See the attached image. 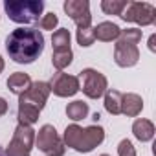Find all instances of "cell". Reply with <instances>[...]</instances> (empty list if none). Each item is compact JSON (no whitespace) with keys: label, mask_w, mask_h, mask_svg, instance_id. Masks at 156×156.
<instances>
[{"label":"cell","mask_w":156,"mask_h":156,"mask_svg":"<svg viewBox=\"0 0 156 156\" xmlns=\"http://www.w3.org/2000/svg\"><path fill=\"white\" fill-rule=\"evenodd\" d=\"M125 22H134L141 28L152 26L156 22V8L149 2H129L121 13Z\"/></svg>","instance_id":"obj_6"},{"label":"cell","mask_w":156,"mask_h":156,"mask_svg":"<svg viewBox=\"0 0 156 156\" xmlns=\"http://www.w3.org/2000/svg\"><path fill=\"white\" fill-rule=\"evenodd\" d=\"M39 110L37 108H33V107H30V105H20L19 103V112H17V118H19V123H22V125H33V123H37L39 121Z\"/></svg>","instance_id":"obj_20"},{"label":"cell","mask_w":156,"mask_h":156,"mask_svg":"<svg viewBox=\"0 0 156 156\" xmlns=\"http://www.w3.org/2000/svg\"><path fill=\"white\" fill-rule=\"evenodd\" d=\"M154 132H156V129H154V123H152L151 119L138 118V119L132 123V134H134V138H136L138 141H141V143L151 141V140L154 138Z\"/></svg>","instance_id":"obj_14"},{"label":"cell","mask_w":156,"mask_h":156,"mask_svg":"<svg viewBox=\"0 0 156 156\" xmlns=\"http://www.w3.org/2000/svg\"><path fill=\"white\" fill-rule=\"evenodd\" d=\"M51 90H50V83L46 81H35L31 83L30 90L24 92L22 96H19V103L20 105H30L33 108H37L39 112L46 107V101L50 98Z\"/></svg>","instance_id":"obj_7"},{"label":"cell","mask_w":156,"mask_h":156,"mask_svg":"<svg viewBox=\"0 0 156 156\" xmlns=\"http://www.w3.org/2000/svg\"><path fill=\"white\" fill-rule=\"evenodd\" d=\"M103 96H105V99H103L105 110H107L110 116H119V114H121V98H123V94H121L119 90L108 88Z\"/></svg>","instance_id":"obj_16"},{"label":"cell","mask_w":156,"mask_h":156,"mask_svg":"<svg viewBox=\"0 0 156 156\" xmlns=\"http://www.w3.org/2000/svg\"><path fill=\"white\" fill-rule=\"evenodd\" d=\"M70 42H72L70 30H66V28H59V30L53 31V35H51V46H53V51H55V50H70Z\"/></svg>","instance_id":"obj_19"},{"label":"cell","mask_w":156,"mask_h":156,"mask_svg":"<svg viewBox=\"0 0 156 156\" xmlns=\"http://www.w3.org/2000/svg\"><path fill=\"white\" fill-rule=\"evenodd\" d=\"M73 61V51L70 50H55L51 55V64L57 72H62L64 68H68Z\"/></svg>","instance_id":"obj_18"},{"label":"cell","mask_w":156,"mask_h":156,"mask_svg":"<svg viewBox=\"0 0 156 156\" xmlns=\"http://www.w3.org/2000/svg\"><path fill=\"white\" fill-rule=\"evenodd\" d=\"M6 50L17 64H31L44 51V35L35 28H17L8 35Z\"/></svg>","instance_id":"obj_1"},{"label":"cell","mask_w":156,"mask_h":156,"mask_svg":"<svg viewBox=\"0 0 156 156\" xmlns=\"http://www.w3.org/2000/svg\"><path fill=\"white\" fill-rule=\"evenodd\" d=\"M103 140H105V129L99 127V125H90V127L81 130V136H79V140H77L73 151L85 152V154L92 152L96 147H99L103 143Z\"/></svg>","instance_id":"obj_10"},{"label":"cell","mask_w":156,"mask_h":156,"mask_svg":"<svg viewBox=\"0 0 156 156\" xmlns=\"http://www.w3.org/2000/svg\"><path fill=\"white\" fill-rule=\"evenodd\" d=\"M81 130H83V127H79L77 123L68 125V127L64 129V134H62V143H64V147L73 149L75 143H77V140H79V136H81Z\"/></svg>","instance_id":"obj_23"},{"label":"cell","mask_w":156,"mask_h":156,"mask_svg":"<svg viewBox=\"0 0 156 156\" xmlns=\"http://www.w3.org/2000/svg\"><path fill=\"white\" fill-rule=\"evenodd\" d=\"M127 0H101V9L105 15H118L121 17L123 9L127 8Z\"/></svg>","instance_id":"obj_22"},{"label":"cell","mask_w":156,"mask_h":156,"mask_svg":"<svg viewBox=\"0 0 156 156\" xmlns=\"http://www.w3.org/2000/svg\"><path fill=\"white\" fill-rule=\"evenodd\" d=\"M62 9L75 22L77 28H88L92 24V13H90L88 0H66L62 4Z\"/></svg>","instance_id":"obj_8"},{"label":"cell","mask_w":156,"mask_h":156,"mask_svg":"<svg viewBox=\"0 0 156 156\" xmlns=\"http://www.w3.org/2000/svg\"><path fill=\"white\" fill-rule=\"evenodd\" d=\"M50 90L57 98H72L79 92V77L64 73V72H57L50 81Z\"/></svg>","instance_id":"obj_9"},{"label":"cell","mask_w":156,"mask_h":156,"mask_svg":"<svg viewBox=\"0 0 156 156\" xmlns=\"http://www.w3.org/2000/svg\"><path fill=\"white\" fill-rule=\"evenodd\" d=\"M31 83H33L31 77H30L28 73H24V72H15V73H11V75L8 77V81H6L9 92H13L15 96H22L24 92H28L30 87H31Z\"/></svg>","instance_id":"obj_13"},{"label":"cell","mask_w":156,"mask_h":156,"mask_svg":"<svg viewBox=\"0 0 156 156\" xmlns=\"http://www.w3.org/2000/svg\"><path fill=\"white\" fill-rule=\"evenodd\" d=\"M143 33L140 28H127V30H121L119 37L116 42H121V44H132V46H138L140 41H141Z\"/></svg>","instance_id":"obj_21"},{"label":"cell","mask_w":156,"mask_h":156,"mask_svg":"<svg viewBox=\"0 0 156 156\" xmlns=\"http://www.w3.org/2000/svg\"><path fill=\"white\" fill-rule=\"evenodd\" d=\"M114 61L121 68H130V66L138 64V61H140V50H138V46L116 42V46H114Z\"/></svg>","instance_id":"obj_11"},{"label":"cell","mask_w":156,"mask_h":156,"mask_svg":"<svg viewBox=\"0 0 156 156\" xmlns=\"http://www.w3.org/2000/svg\"><path fill=\"white\" fill-rule=\"evenodd\" d=\"M141 110H143L141 96H138L134 92L123 94V98H121V114H125L127 118H136V116L141 114Z\"/></svg>","instance_id":"obj_12"},{"label":"cell","mask_w":156,"mask_h":156,"mask_svg":"<svg viewBox=\"0 0 156 156\" xmlns=\"http://www.w3.org/2000/svg\"><path fill=\"white\" fill-rule=\"evenodd\" d=\"M9 110V105H8V101L4 99V98H0V118H2L6 112Z\"/></svg>","instance_id":"obj_27"},{"label":"cell","mask_w":156,"mask_h":156,"mask_svg":"<svg viewBox=\"0 0 156 156\" xmlns=\"http://www.w3.org/2000/svg\"><path fill=\"white\" fill-rule=\"evenodd\" d=\"M35 147L46 156H64V151H66L62 138L57 134L55 127L50 123L42 125L35 134Z\"/></svg>","instance_id":"obj_4"},{"label":"cell","mask_w":156,"mask_h":156,"mask_svg":"<svg viewBox=\"0 0 156 156\" xmlns=\"http://www.w3.org/2000/svg\"><path fill=\"white\" fill-rule=\"evenodd\" d=\"M99 156H110V154H99Z\"/></svg>","instance_id":"obj_31"},{"label":"cell","mask_w":156,"mask_h":156,"mask_svg":"<svg viewBox=\"0 0 156 156\" xmlns=\"http://www.w3.org/2000/svg\"><path fill=\"white\" fill-rule=\"evenodd\" d=\"M90 108H88V103L81 101V99H75L72 103L66 105V116L72 119V121H81L88 116Z\"/></svg>","instance_id":"obj_17"},{"label":"cell","mask_w":156,"mask_h":156,"mask_svg":"<svg viewBox=\"0 0 156 156\" xmlns=\"http://www.w3.org/2000/svg\"><path fill=\"white\" fill-rule=\"evenodd\" d=\"M75 39H77V44L81 48H88L96 42V37H94V28L88 26V28H77V33H75Z\"/></svg>","instance_id":"obj_24"},{"label":"cell","mask_w":156,"mask_h":156,"mask_svg":"<svg viewBox=\"0 0 156 156\" xmlns=\"http://www.w3.org/2000/svg\"><path fill=\"white\" fill-rule=\"evenodd\" d=\"M119 33H121V28H119L118 24H114V22H108V20L99 22V24L94 28V37H96L98 41H101V42L118 41Z\"/></svg>","instance_id":"obj_15"},{"label":"cell","mask_w":156,"mask_h":156,"mask_svg":"<svg viewBox=\"0 0 156 156\" xmlns=\"http://www.w3.org/2000/svg\"><path fill=\"white\" fill-rule=\"evenodd\" d=\"M77 77H79V90H83L88 99H99L108 90V81L99 70L85 68Z\"/></svg>","instance_id":"obj_3"},{"label":"cell","mask_w":156,"mask_h":156,"mask_svg":"<svg viewBox=\"0 0 156 156\" xmlns=\"http://www.w3.org/2000/svg\"><path fill=\"white\" fill-rule=\"evenodd\" d=\"M4 68H6V62H4V59H2V55H0V73L4 72Z\"/></svg>","instance_id":"obj_29"},{"label":"cell","mask_w":156,"mask_h":156,"mask_svg":"<svg viewBox=\"0 0 156 156\" xmlns=\"http://www.w3.org/2000/svg\"><path fill=\"white\" fill-rule=\"evenodd\" d=\"M0 156H6V152H4V151H2V149H0Z\"/></svg>","instance_id":"obj_30"},{"label":"cell","mask_w":156,"mask_h":156,"mask_svg":"<svg viewBox=\"0 0 156 156\" xmlns=\"http://www.w3.org/2000/svg\"><path fill=\"white\" fill-rule=\"evenodd\" d=\"M118 156H136V149L130 140H121L118 145Z\"/></svg>","instance_id":"obj_26"},{"label":"cell","mask_w":156,"mask_h":156,"mask_svg":"<svg viewBox=\"0 0 156 156\" xmlns=\"http://www.w3.org/2000/svg\"><path fill=\"white\" fill-rule=\"evenodd\" d=\"M149 50H151V51H156V35H154V33L149 37Z\"/></svg>","instance_id":"obj_28"},{"label":"cell","mask_w":156,"mask_h":156,"mask_svg":"<svg viewBox=\"0 0 156 156\" xmlns=\"http://www.w3.org/2000/svg\"><path fill=\"white\" fill-rule=\"evenodd\" d=\"M33 145H35V130L30 125L19 123L15 127L13 138L4 152H6V156H30Z\"/></svg>","instance_id":"obj_5"},{"label":"cell","mask_w":156,"mask_h":156,"mask_svg":"<svg viewBox=\"0 0 156 156\" xmlns=\"http://www.w3.org/2000/svg\"><path fill=\"white\" fill-rule=\"evenodd\" d=\"M6 15L17 24H33L39 22V17L44 11L42 0H6Z\"/></svg>","instance_id":"obj_2"},{"label":"cell","mask_w":156,"mask_h":156,"mask_svg":"<svg viewBox=\"0 0 156 156\" xmlns=\"http://www.w3.org/2000/svg\"><path fill=\"white\" fill-rule=\"evenodd\" d=\"M57 24H59V17H57L55 13H46V15H42L41 22H39L41 30H48V31H53V30L57 28Z\"/></svg>","instance_id":"obj_25"}]
</instances>
